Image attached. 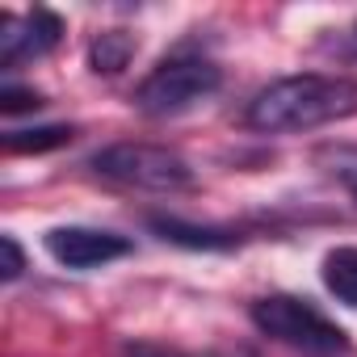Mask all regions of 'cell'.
Segmentation results:
<instances>
[{
	"instance_id": "obj_4",
	"label": "cell",
	"mask_w": 357,
	"mask_h": 357,
	"mask_svg": "<svg viewBox=\"0 0 357 357\" xmlns=\"http://www.w3.org/2000/svg\"><path fill=\"white\" fill-rule=\"evenodd\" d=\"M252 324L269 340L303 349V353H315V357H332V353L349 349L344 328H336L324 311H315L307 298H294V294H265V298H257L252 303Z\"/></svg>"
},
{
	"instance_id": "obj_3",
	"label": "cell",
	"mask_w": 357,
	"mask_h": 357,
	"mask_svg": "<svg viewBox=\"0 0 357 357\" xmlns=\"http://www.w3.org/2000/svg\"><path fill=\"white\" fill-rule=\"evenodd\" d=\"M93 172L114 185L143 190V194H181L194 185V168L185 155L160 143H109L93 160Z\"/></svg>"
},
{
	"instance_id": "obj_10",
	"label": "cell",
	"mask_w": 357,
	"mask_h": 357,
	"mask_svg": "<svg viewBox=\"0 0 357 357\" xmlns=\"http://www.w3.org/2000/svg\"><path fill=\"white\" fill-rule=\"evenodd\" d=\"M72 143V126H34V130H9L5 151H51Z\"/></svg>"
},
{
	"instance_id": "obj_12",
	"label": "cell",
	"mask_w": 357,
	"mask_h": 357,
	"mask_svg": "<svg viewBox=\"0 0 357 357\" xmlns=\"http://www.w3.org/2000/svg\"><path fill=\"white\" fill-rule=\"evenodd\" d=\"M38 105H43V97L34 89H17V84L0 89V109L5 114H22V109H38Z\"/></svg>"
},
{
	"instance_id": "obj_9",
	"label": "cell",
	"mask_w": 357,
	"mask_h": 357,
	"mask_svg": "<svg viewBox=\"0 0 357 357\" xmlns=\"http://www.w3.org/2000/svg\"><path fill=\"white\" fill-rule=\"evenodd\" d=\"M324 286L328 294H336L344 307H357V248L353 244H340L324 257Z\"/></svg>"
},
{
	"instance_id": "obj_7",
	"label": "cell",
	"mask_w": 357,
	"mask_h": 357,
	"mask_svg": "<svg viewBox=\"0 0 357 357\" xmlns=\"http://www.w3.org/2000/svg\"><path fill=\"white\" fill-rule=\"evenodd\" d=\"M151 227L168 240V244H181V248H231L236 236L231 231H219V227H198V223H185V219H164V215H151Z\"/></svg>"
},
{
	"instance_id": "obj_6",
	"label": "cell",
	"mask_w": 357,
	"mask_h": 357,
	"mask_svg": "<svg viewBox=\"0 0 357 357\" xmlns=\"http://www.w3.org/2000/svg\"><path fill=\"white\" fill-rule=\"evenodd\" d=\"M47 252L68 269H97V265L126 257L130 240L101 231V227H55V231H47Z\"/></svg>"
},
{
	"instance_id": "obj_8",
	"label": "cell",
	"mask_w": 357,
	"mask_h": 357,
	"mask_svg": "<svg viewBox=\"0 0 357 357\" xmlns=\"http://www.w3.org/2000/svg\"><path fill=\"white\" fill-rule=\"evenodd\" d=\"M135 34H126V30H105V34H97L93 43H89V68L97 72V76H118L130 59H135Z\"/></svg>"
},
{
	"instance_id": "obj_13",
	"label": "cell",
	"mask_w": 357,
	"mask_h": 357,
	"mask_svg": "<svg viewBox=\"0 0 357 357\" xmlns=\"http://www.w3.org/2000/svg\"><path fill=\"white\" fill-rule=\"evenodd\" d=\"M0 252H5V282H17L22 278V269H26V257H22V248H17V240L13 236H0Z\"/></svg>"
},
{
	"instance_id": "obj_11",
	"label": "cell",
	"mask_w": 357,
	"mask_h": 357,
	"mask_svg": "<svg viewBox=\"0 0 357 357\" xmlns=\"http://www.w3.org/2000/svg\"><path fill=\"white\" fill-rule=\"evenodd\" d=\"M319 164H324V172L332 176V181H340L344 190H349V198L357 202V147H324L319 151Z\"/></svg>"
},
{
	"instance_id": "obj_14",
	"label": "cell",
	"mask_w": 357,
	"mask_h": 357,
	"mask_svg": "<svg viewBox=\"0 0 357 357\" xmlns=\"http://www.w3.org/2000/svg\"><path fill=\"white\" fill-rule=\"evenodd\" d=\"M332 51H336L340 59H357V17H353V26H349L344 34H336V43H332Z\"/></svg>"
},
{
	"instance_id": "obj_5",
	"label": "cell",
	"mask_w": 357,
	"mask_h": 357,
	"mask_svg": "<svg viewBox=\"0 0 357 357\" xmlns=\"http://www.w3.org/2000/svg\"><path fill=\"white\" fill-rule=\"evenodd\" d=\"M59 38H63V22L51 9H34L26 17L0 13V63H5V68L55 51Z\"/></svg>"
},
{
	"instance_id": "obj_2",
	"label": "cell",
	"mask_w": 357,
	"mask_h": 357,
	"mask_svg": "<svg viewBox=\"0 0 357 357\" xmlns=\"http://www.w3.org/2000/svg\"><path fill=\"white\" fill-rule=\"evenodd\" d=\"M219 84H223V68L206 51L185 43L143 76V84L135 89V109L147 118H181L206 97H215Z\"/></svg>"
},
{
	"instance_id": "obj_1",
	"label": "cell",
	"mask_w": 357,
	"mask_h": 357,
	"mask_svg": "<svg viewBox=\"0 0 357 357\" xmlns=\"http://www.w3.org/2000/svg\"><path fill=\"white\" fill-rule=\"evenodd\" d=\"M353 114H357V80L303 72V76H282L265 84L248 101L244 126L261 135H298V130H315Z\"/></svg>"
}]
</instances>
